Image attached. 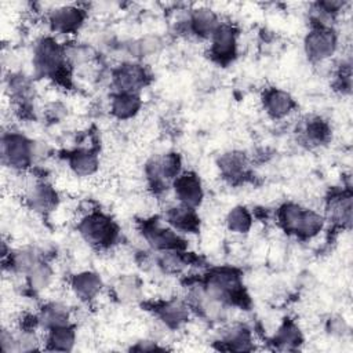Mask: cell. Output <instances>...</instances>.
I'll use <instances>...</instances> for the list:
<instances>
[{
  "label": "cell",
  "mask_w": 353,
  "mask_h": 353,
  "mask_svg": "<svg viewBox=\"0 0 353 353\" xmlns=\"http://www.w3.org/2000/svg\"><path fill=\"white\" fill-rule=\"evenodd\" d=\"M205 292L226 303L236 301L241 296V284L239 274L232 269H218L214 270L205 280Z\"/></svg>",
  "instance_id": "cell-1"
},
{
  "label": "cell",
  "mask_w": 353,
  "mask_h": 353,
  "mask_svg": "<svg viewBox=\"0 0 353 353\" xmlns=\"http://www.w3.org/2000/svg\"><path fill=\"white\" fill-rule=\"evenodd\" d=\"M83 239L95 247H108L116 237L114 223L102 214H90L79 225Z\"/></svg>",
  "instance_id": "cell-2"
},
{
  "label": "cell",
  "mask_w": 353,
  "mask_h": 353,
  "mask_svg": "<svg viewBox=\"0 0 353 353\" xmlns=\"http://www.w3.org/2000/svg\"><path fill=\"white\" fill-rule=\"evenodd\" d=\"M65 50L52 39H43L34 50V68L43 76H55L65 65Z\"/></svg>",
  "instance_id": "cell-3"
},
{
  "label": "cell",
  "mask_w": 353,
  "mask_h": 353,
  "mask_svg": "<svg viewBox=\"0 0 353 353\" xmlns=\"http://www.w3.org/2000/svg\"><path fill=\"white\" fill-rule=\"evenodd\" d=\"M1 156L4 163L22 170L33 161L32 141H28L23 135L14 132L4 135L1 141Z\"/></svg>",
  "instance_id": "cell-4"
},
{
  "label": "cell",
  "mask_w": 353,
  "mask_h": 353,
  "mask_svg": "<svg viewBox=\"0 0 353 353\" xmlns=\"http://www.w3.org/2000/svg\"><path fill=\"white\" fill-rule=\"evenodd\" d=\"M336 48V36L331 28H314L305 37V51L313 61L328 59Z\"/></svg>",
  "instance_id": "cell-5"
},
{
  "label": "cell",
  "mask_w": 353,
  "mask_h": 353,
  "mask_svg": "<svg viewBox=\"0 0 353 353\" xmlns=\"http://www.w3.org/2000/svg\"><path fill=\"white\" fill-rule=\"evenodd\" d=\"M175 194L182 205L194 208L201 203L203 189L199 176L193 172L179 174L175 179Z\"/></svg>",
  "instance_id": "cell-6"
},
{
  "label": "cell",
  "mask_w": 353,
  "mask_h": 353,
  "mask_svg": "<svg viewBox=\"0 0 353 353\" xmlns=\"http://www.w3.org/2000/svg\"><path fill=\"white\" fill-rule=\"evenodd\" d=\"M84 21V11L74 6H62L50 14V23L54 30L61 33L76 32Z\"/></svg>",
  "instance_id": "cell-7"
},
{
  "label": "cell",
  "mask_w": 353,
  "mask_h": 353,
  "mask_svg": "<svg viewBox=\"0 0 353 353\" xmlns=\"http://www.w3.org/2000/svg\"><path fill=\"white\" fill-rule=\"evenodd\" d=\"M114 85L119 92H135L139 90L146 80V73L141 65L125 63L121 65L113 76Z\"/></svg>",
  "instance_id": "cell-8"
},
{
  "label": "cell",
  "mask_w": 353,
  "mask_h": 353,
  "mask_svg": "<svg viewBox=\"0 0 353 353\" xmlns=\"http://www.w3.org/2000/svg\"><path fill=\"white\" fill-rule=\"evenodd\" d=\"M143 236L146 241L157 250L168 251V250H178L183 245L181 237L171 229L163 228L157 223H148L143 228Z\"/></svg>",
  "instance_id": "cell-9"
},
{
  "label": "cell",
  "mask_w": 353,
  "mask_h": 353,
  "mask_svg": "<svg viewBox=\"0 0 353 353\" xmlns=\"http://www.w3.org/2000/svg\"><path fill=\"white\" fill-rule=\"evenodd\" d=\"M236 51V33L232 26L221 23L212 34L211 52L218 61H229Z\"/></svg>",
  "instance_id": "cell-10"
},
{
  "label": "cell",
  "mask_w": 353,
  "mask_h": 353,
  "mask_svg": "<svg viewBox=\"0 0 353 353\" xmlns=\"http://www.w3.org/2000/svg\"><path fill=\"white\" fill-rule=\"evenodd\" d=\"M26 199H28V203L30 204V207L39 212L51 211L55 208V205L58 203V196H57L55 190L44 182L32 185L30 189L28 190Z\"/></svg>",
  "instance_id": "cell-11"
},
{
  "label": "cell",
  "mask_w": 353,
  "mask_h": 353,
  "mask_svg": "<svg viewBox=\"0 0 353 353\" xmlns=\"http://www.w3.org/2000/svg\"><path fill=\"white\" fill-rule=\"evenodd\" d=\"M328 218L334 223L350 225L352 221V194L342 192L331 196L327 204Z\"/></svg>",
  "instance_id": "cell-12"
},
{
  "label": "cell",
  "mask_w": 353,
  "mask_h": 353,
  "mask_svg": "<svg viewBox=\"0 0 353 353\" xmlns=\"http://www.w3.org/2000/svg\"><path fill=\"white\" fill-rule=\"evenodd\" d=\"M263 102H265L266 112L274 119L287 116L294 108V99L291 98V95L288 92H285L283 90H277V88L268 91Z\"/></svg>",
  "instance_id": "cell-13"
},
{
  "label": "cell",
  "mask_w": 353,
  "mask_h": 353,
  "mask_svg": "<svg viewBox=\"0 0 353 353\" xmlns=\"http://www.w3.org/2000/svg\"><path fill=\"white\" fill-rule=\"evenodd\" d=\"M102 287V281L97 273L83 272L72 279V290L83 301L92 299Z\"/></svg>",
  "instance_id": "cell-14"
},
{
  "label": "cell",
  "mask_w": 353,
  "mask_h": 353,
  "mask_svg": "<svg viewBox=\"0 0 353 353\" xmlns=\"http://www.w3.org/2000/svg\"><path fill=\"white\" fill-rule=\"evenodd\" d=\"M189 23H190V29L196 34L203 36V37L212 36L214 32L216 30V28L221 25L218 22V18H216L215 12L210 8H205V7L194 10L190 15Z\"/></svg>",
  "instance_id": "cell-15"
},
{
  "label": "cell",
  "mask_w": 353,
  "mask_h": 353,
  "mask_svg": "<svg viewBox=\"0 0 353 353\" xmlns=\"http://www.w3.org/2000/svg\"><path fill=\"white\" fill-rule=\"evenodd\" d=\"M37 321L47 330L69 325V312L68 307L61 303H48L41 309Z\"/></svg>",
  "instance_id": "cell-16"
},
{
  "label": "cell",
  "mask_w": 353,
  "mask_h": 353,
  "mask_svg": "<svg viewBox=\"0 0 353 353\" xmlns=\"http://www.w3.org/2000/svg\"><path fill=\"white\" fill-rule=\"evenodd\" d=\"M141 108V99L135 92H119L113 97L112 112L119 119L132 117Z\"/></svg>",
  "instance_id": "cell-17"
},
{
  "label": "cell",
  "mask_w": 353,
  "mask_h": 353,
  "mask_svg": "<svg viewBox=\"0 0 353 353\" xmlns=\"http://www.w3.org/2000/svg\"><path fill=\"white\" fill-rule=\"evenodd\" d=\"M157 312H159V316L163 320V323L168 327H179L189 317L188 306L185 303H182L181 301H168V302L163 303L157 309Z\"/></svg>",
  "instance_id": "cell-18"
},
{
  "label": "cell",
  "mask_w": 353,
  "mask_h": 353,
  "mask_svg": "<svg viewBox=\"0 0 353 353\" xmlns=\"http://www.w3.org/2000/svg\"><path fill=\"white\" fill-rule=\"evenodd\" d=\"M219 170L226 178H240L247 170V159L240 152H229L221 156Z\"/></svg>",
  "instance_id": "cell-19"
},
{
  "label": "cell",
  "mask_w": 353,
  "mask_h": 353,
  "mask_svg": "<svg viewBox=\"0 0 353 353\" xmlns=\"http://www.w3.org/2000/svg\"><path fill=\"white\" fill-rule=\"evenodd\" d=\"M69 164L76 175L88 176L97 171L98 157L91 150H77L70 156Z\"/></svg>",
  "instance_id": "cell-20"
},
{
  "label": "cell",
  "mask_w": 353,
  "mask_h": 353,
  "mask_svg": "<svg viewBox=\"0 0 353 353\" xmlns=\"http://www.w3.org/2000/svg\"><path fill=\"white\" fill-rule=\"evenodd\" d=\"M167 218L172 226H175L181 230H185V232L196 230L199 226V219H197L193 208L186 207V205H181V207L170 210L167 214Z\"/></svg>",
  "instance_id": "cell-21"
},
{
  "label": "cell",
  "mask_w": 353,
  "mask_h": 353,
  "mask_svg": "<svg viewBox=\"0 0 353 353\" xmlns=\"http://www.w3.org/2000/svg\"><path fill=\"white\" fill-rule=\"evenodd\" d=\"M48 349L58 352H69L74 345V331L69 325L50 330L48 334Z\"/></svg>",
  "instance_id": "cell-22"
},
{
  "label": "cell",
  "mask_w": 353,
  "mask_h": 353,
  "mask_svg": "<svg viewBox=\"0 0 353 353\" xmlns=\"http://www.w3.org/2000/svg\"><path fill=\"white\" fill-rule=\"evenodd\" d=\"M223 342L228 343L230 350H251V336L250 331L243 325H232L225 331Z\"/></svg>",
  "instance_id": "cell-23"
},
{
  "label": "cell",
  "mask_w": 353,
  "mask_h": 353,
  "mask_svg": "<svg viewBox=\"0 0 353 353\" xmlns=\"http://www.w3.org/2000/svg\"><path fill=\"white\" fill-rule=\"evenodd\" d=\"M26 277H28V284H29V287H30L33 291L39 292V291L46 290V288L50 285V283H51V280H52V270H51V268H50L47 263H44V262L40 261L39 263H36V265L26 273Z\"/></svg>",
  "instance_id": "cell-24"
},
{
  "label": "cell",
  "mask_w": 353,
  "mask_h": 353,
  "mask_svg": "<svg viewBox=\"0 0 353 353\" xmlns=\"http://www.w3.org/2000/svg\"><path fill=\"white\" fill-rule=\"evenodd\" d=\"M303 210L302 207H299L298 204H284L280 211H279V221L281 223V226L291 233H298L301 221H302V215H303Z\"/></svg>",
  "instance_id": "cell-25"
},
{
  "label": "cell",
  "mask_w": 353,
  "mask_h": 353,
  "mask_svg": "<svg viewBox=\"0 0 353 353\" xmlns=\"http://www.w3.org/2000/svg\"><path fill=\"white\" fill-rule=\"evenodd\" d=\"M251 215L245 207H234L226 216L229 230L234 233H245L251 228Z\"/></svg>",
  "instance_id": "cell-26"
},
{
  "label": "cell",
  "mask_w": 353,
  "mask_h": 353,
  "mask_svg": "<svg viewBox=\"0 0 353 353\" xmlns=\"http://www.w3.org/2000/svg\"><path fill=\"white\" fill-rule=\"evenodd\" d=\"M324 226V218L312 210H303L302 221L298 229L299 236L303 237H313L316 236Z\"/></svg>",
  "instance_id": "cell-27"
},
{
  "label": "cell",
  "mask_w": 353,
  "mask_h": 353,
  "mask_svg": "<svg viewBox=\"0 0 353 353\" xmlns=\"http://www.w3.org/2000/svg\"><path fill=\"white\" fill-rule=\"evenodd\" d=\"M11 266L22 273H28L36 263L40 262V254L36 250L32 248H23L17 252H14L12 256H10Z\"/></svg>",
  "instance_id": "cell-28"
},
{
  "label": "cell",
  "mask_w": 353,
  "mask_h": 353,
  "mask_svg": "<svg viewBox=\"0 0 353 353\" xmlns=\"http://www.w3.org/2000/svg\"><path fill=\"white\" fill-rule=\"evenodd\" d=\"M302 341L298 327L292 323H285L276 335V342L283 349H292Z\"/></svg>",
  "instance_id": "cell-29"
},
{
  "label": "cell",
  "mask_w": 353,
  "mask_h": 353,
  "mask_svg": "<svg viewBox=\"0 0 353 353\" xmlns=\"http://www.w3.org/2000/svg\"><path fill=\"white\" fill-rule=\"evenodd\" d=\"M139 284L137 283L135 279H123L117 287H116V294L120 301L123 302H132L139 296Z\"/></svg>",
  "instance_id": "cell-30"
},
{
  "label": "cell",
  "mask_w": 353,
  "mask_h": 353,
  "mask_svg": "<svg viewBox=\"0 0 353 353\" xmlns=\"http://www.w3.org/2000/svg\"><path fill=\"white\" fill-rule=\"evenodd\" d=\"M305 132H306V138L313 143H323L328 138L330 130L323 120L316 119L307 123Z\"/></svg>",
  "instance_id": "cell-31"
},
{
  "label": "cell",
  "mask_w": 353,
  "mask_h": 353,
  "mask_svg": "<svg viewBox=\"0 0 353 353\" xmlns=\"http://www.w3.org/2000/svg\"><path fill=\"white\" fill-rule=\"evenodd\" d=\"M161 47V40L157 36H145L135 43L134 52L138 55H152Z\"/></svg>",
  "instance_id": "cell-32"
},
{
  "label": "cell",
  "mask_w": 353,
  "mask_h": 353,
  "mask_svg": "<svg viewBox=\"0 0 353 353\" xmlns=\"http://www.w3.org/2000/svg\"><path fill=\"white\" fill-rule=\"evenodd\" d=\"M65 57L74 63H83L90 61L92 57V50L88 46H73L65 48Z\"/></svg>",
  "instance_id": "cell-33"
},
{
  "label": "cell",
  "mask_w": 353,
  "mask_h": 353,
  "mask_svg": "<svg viewBox=\"0 0 353 353\" xmlns=\"http://www.w3.org/2000/svg\"><path fill=\"white\" fill-rule=\"evenodd\" d=\"M347 331V325L343 321V319L335 317L330 320V332L334 335H343Z\"/></svg>",
  "instance_id": "cell-34"
}]
</instances>
